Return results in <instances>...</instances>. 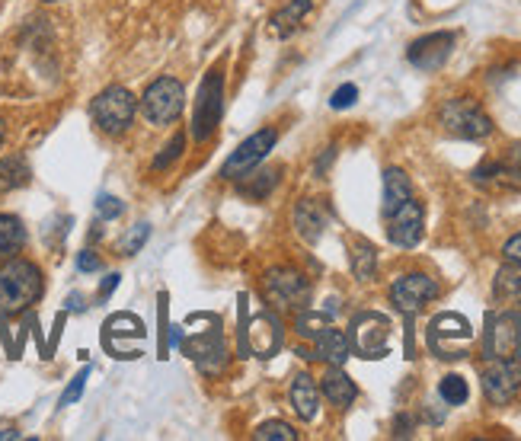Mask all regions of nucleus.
<instances>
[{
  "label": "nucleus",
  "instance_id": "obj_1",
  "mask_svg": "<svg viewBox=\"0 0 521 441\" xmlns=\"http://www.w3.org/2000/svg\"><path fill=\"white\" fill-rule=\"evenodd\" d=\"M189 323L195 330H189V336L183 339V352L189 362L199 368L202 374H221L227 368V346H224V323L218 314H192Z\"/></svg>",
  "mask_w": 521,
  "mask_h": 441
},
{
  "label": "nucleus",
  "instance_id": "obj_2",
  "mask_svg": "<svg viewBox=\"0 0 521 441\" xmlns=\"http://www.w3.org/2000/svg\"><path fill=\"white\" fill-rule=\"evenodd\" d=\"M45 291L42 272L29 259H7V266H0V320L23 314L32 307Z\"/></svg>",
  "mask_w": 521,
  "mask_h": 441
},
{
  "label": "nucleus",
  "instance_id": "obj_3",
  "mask_svg": "<svg viewBox=\"0 0 521 441\" xmlns=\"http://www.w3.org/2000/svg\"><path fill=\"white\" fill-rule=\"evenodd\" d=\"M240 349L243 355L272 358L282 349V323L272 310H259L247 320V294H240Z\"/></svg>",
  "mask_w": 521,
  "mask_h": 441
},
{
  "label": "nucleus",
  "instance_id": "obj_4",
  "mask_svg": "<svg viewBox=\"0 0 521 441\" xmlns=\"http://www.w3.org/2000/svg\"><path fill=\"white\" fill-rule=\"evenodd\" d=\"M221 112H224V68H211L199 84V93H195V112H192L189 135L199 144L208 141L221 122Z\"/></svg>",
  "mask_w": 521,
  "mask_h": 441
},
{
  "label": "nucleus",
  "instance_id": "obj_5",
  "mask_svg": "<svg viewBox=\"0 0 521 441\" xmlns=\"http://www.w3.org/2000/svg\"><path fill=\"white\" fill-rule=\"evenodd\" d=\"M429 349L432 355L445 358V362H458L474 349V330H470L467 317L461 314H438L429 320Z\"/></svg>",
  "mask_w": 521,
  "mask_h": 441
},
{
  "label": "nucleus",
  "instance_id": "obj_6",
  "mask_svg": "<svg viewBox=\"0 0 521 441\" xmlns=\"http://www.w3.org/2000/svg\"><path fill=\"white\" fill-rule=\"evenodd\" d=\"M483 355L521 362V314L518 310H490L483 330Z\"/></svg>",
  "mask_w": 521,
  "mask_h": 441
},
{
  "label": "nucleus",
  "instance_id": "obj_7",
  "mask_svg": "<svg viewBox=\"0 0 521 441\" xmlns=\"http://www.w3.org/2000/svg\"><path fill=\"white\" fill-rule=\"evenodd\" d=\"M438 122L448 135L464 138V141H480L493 132V119L480 109L477 100H448L442 109H438Z\"/></svg>",
  "mask_w": 521,
  "mask_h": 441
},
{
  "label": "nucleus",
  "instance_id": "obj_8",
  "mask_svg": "<svg viewBox=\"0 0 521 441\" xmlns=\"http://www.w3.org/2000/svg\"><path fill=\"white\" fill-rule=\"evenodd\" d=\"M183 106H186V90L176 77H157L154 84L144 90V100H141L144 119L157 128L173 125L183 116Z\"/></svg>",
  "mask_w": 521,
  "mask_h": 441
},
{
  "label": "nucleus",
  "instance_id": "obj_9",
  "mask_svg": "<svg viewBox=\"0 0 521 441\" xmlns=\"http://www.w3.org/2000/svg\"><path fill=\"white\" fill-rule=\"evenodd\" d=\"M135 112H138V103L125 87H106L90 106L93 122L100 125V132H106V135L128 132V125L135 122Z\"/></svg>",
  "mask_w": 521,
  "mask_h": 441
},
{
  "label": "nucleus",
  "instance_id": "obj_10",
  "mask_svg": "<svg viewBox=\"0 0 521 441\" xmlns=\"http://www.w3.org/2000/svg\"><path fill=\"white\" fill-rule=\"evenodd\" d=\"M349 346L362 358H384L390 352V320L378 310H365L349 326Z\"/></svg>",
  "mask_w": 521,
  "mask_h": 441
},
{
  "label": "nucleus",
  "instance_id": "obj_11",
  "mask_svg": "<svg viewBox=\"0 0 521 441\" xmlns=\"http://www.w3.org/2000/svg\"><path fill=\"white\" fill-rule=\"evenodd\" d=\"M474 183L490 192H518L521 189V144H512L496 160H483L474 170Z\"/></svg>",
  "mask_w": 521,
  "mask_h": 441
},
{
  "label": "nucleus",
  "instance_id": "obj_12",
  "mask_svg": "<svg viewBox=\"0 0 521 441\" xmlns=\"http://www.w3.org/2000/svg\"><path fill=\"white\" fill-rule=\"evenodd\" d=\"M275 141H279V132H275V128H259L256 135H250L231 157L224 160L221 176H224V179H243L247 173H253V170L259 167V163H263V160L269 157V151L275 147Z\"/></svg>",
  "mask_w": 521,
  "mask_h": 441
},
{
  "label": "nucleus",
  "instance_id": "obj_13",
  "mask_svg": "<svg viewBox=\"0 0 521 441\" xmlns=\"http://www.w3.org/2000/svg\"><path fill=\"white\" fill-rule=\"evenodd\" d=\"M263 285H266L269 304L282 307V310H295V307L301 310L307 304V298H311V285H307V279L298 269H288V266L272 269L263 279Z\"/></svg>",
  "mask_w": 521,
  "mask_h": 441
},
{
  "label": "nucleus",
  "instance_id": "obj_14",
  "mask_svg": "<svg viewBox=\"0 0 521 441\" xmlns=\"http://www.w3.org/2000/svg\"><path fill=\"white\" fill-rule=\"evenodd\" d=\"M521 390V362H506V358H486L483 368V394L493 406H506Z\"/></svg>",
  "mask_w": 521,
  "mask_h": 441
},
{
  "label": "nucleus",
  "instance_id": "obj_15",
  "mask_svg": "<svg viewBox=\"0 0 521 441\" xmlns=\"http://www.w3.org/2000/svg\"><path fill=\"white\" fill-rule=\"evenodd\" d=\"M435 298H438V282L429 279V275H422V272L400 275V279L390 285V304L406 317H416L419 310Z\"/></svg>",
  "mask_w": 521,
  "mask_h": 441
},
{
  "label": "nucleus",
  "instance_id": "obj_16",
  "mask_svg": "<svg viewBox=\"0 0 521 441\" xmlns=\"http://www.w3.org/2000/svg\"><path fill=\"white\" fill-rule=\"evenodd\" d=\"M422 231H426V215H422V205L413 199H406L397 211L387 215V237L400 250L416 247L422 240Z\"/></svg>",
  "mask_w": 521,
  "mask_h": 441
},
{
  "label": "nucleus",
  "instance_id": "obj_17",
  "mask_svg": "<svg viewBox=\"0 0 521 441\" xmlns=\"http://www.w3.org/2000/svg\"><path fill=\"white\" fill-rule=\"evenodd\" d=\"M451 52H454V32H429V36L416 39L406 48V58L419 71H438L451 58Z\"/></svg>",
  "mask_w": 521,
  "mask_h": 441
},
{
  "label": "nucleus",
  "instance_id": "obj_18",
  "mask_svg": "<svg viewBox=\"0 0 521 441\" xmlns=\"http://www.w3.org/2000/svg\"><path fill=\"white\" fill-rule=\"evenodd\" d=\"M327 224H330V211L323 202L317 199H301L295 205V231L301 240L307 243H317L323 237V231H327Z\"/></svg>",
  "mask_w": 521,
  "mask_h": 441
},
{
  "label": "nucleus",
  "instance_id": "obj_19",
  "mask_svg": "<svg viewBox=\"0 0 521 441\" xmlns=\"http://www.w3.org/2000/svg\"><path fill=\"white\" fill-rule=\"evenodd\" d=\"M288 400H291V410L298 413V419H304V422L317 419L320 387H317V381L311 378V374H307V371L295 374V381H291V390H288Z\"/></svg>",
  "mask_w": 521,
  "mask_h": 441
},
{
  "label": "nucleus",
  "instance_id": "obj_20",
  "mask_svg": "<svg viewBox=\"0 0 521 441\" xmlns=\"http://www.w3.org/2000/svg\"><path fill=\"white\" fill-rule=\"evenodd\" d=\"M320 390H323V397H327L333 406H339V410L352 406V400L358 397V387H355V381L349 378V374L343 371V365H330L327 371H323Z\"/></svg>",
  "mask_w": 521,
  "mask_h": 441
},
{
  "label": "nucleus",
  "instance_id": "obj_21",
  "mask_svg": "<svg viewBox=\"0 0 521 441\" xmlns=\"http://www.w3.org/2000/svg\"><path fill=\"white\" fill-rule=\"evenodd\" d=\"M349 355H352L349 336L343 330H336L333 323L314 336V358H323V362H330V365H346Z\"/></svg>",
  "mask_w": 521,
  "mask_h": 441
},
{
  "label": "nucleus",
  "instance_id": "obj_22",
  "mask_svg": "<svg viewBox=\"0 0 521 441\" xmlns=\"http://www.w3.org/2000/svg\"><path fill=\"white\" fill-rule=\"evenodd\" d=\"M493 298L502 307H518L521 304V263H509V266H502L496 272Z\"/></svg>",
  "mask_w": 521,
  "mask_h": 441
},
{
  "label": "nucleus",
  "instance_id": "obj_23",
  "mask_svg": "<svg viewBox=\"0 0 521 441\" xmlns=\"http://www.w3.org/2000/svg\"><path fill=\"white\" fill-rule=\"evenodd\" d=\"M406 199H413L410 176H406L403 170H397V167H390V170L384 173V205H381L384 218L390 215V211H397Z\"/></svg>",
  "mask_w": 521,
  "mask_h": 441
},
{
  "label": "nucleus",
  "instance_id": "obj_24",
  "mask_svg": "<svg viewBox=\"0 0 521 441\" xmlns=\"http://www.w3.org/2000/svg\"><path fill=\"white\" fill-rule=\"evenodd\" d=\"M103 330H106L103 339H116L119 336V346L109 349L116 358L122 355V339H144V323L135 314H116V317H109Z\"/></svg>",
  "mask_w": 521,
  "mask_h": 441
},
{
  "label": "nucleus",
  "instance_id": "obj_25",
  "mask_svg": "<svg viewBox=\"0 0 521 441\" xmlns=\"http://www.w3.org/2000/svg\"><path fill=\"white\" fill-rule=\"evenodd\" d=\"M311 7H314V0H291L288 7H282L279 13L272 16V32L275 36H291V32H295L298 26H301V20L307 13H311Z\"/></svg>",
  "mask_w": 521,
  "mask_h": 441
},
{
  "label": "nucleus",
  "instance_id": "obj_26",
  "mask_svg": "<svg viewBox=\"0 0 521 441\" xmlns=\"http://www.w3.org/2000/svg\"><path fill=\"white\" fill-rule=\"evenodd\" d=\"M349 263H352L355 279L368 282V279H374V272H378V250H374L368 240H355L352 253H349Z\"/></svg>",
  "mask_w": 521,
  "mask_h": 441
},
{
  "label": "nucleus",
  "instance_id": "obj_27",
  "mask_svg": "<svg viewBox=\"0 0 521 441\" xmlns=\"http://www.w3.org/2000/svg\"><path fill=\"white\" fill-rule=\"evenodd\" d=\"M29 163L23 157H4L0 160V192L23 189L29 183Z\"/></svg>",
  "mask_w": 521,
  "mask_h": 441
},
{
  "label": "nucleus",
  "instance_id": "obj_28",
  "mask_svg": "<svg viewBox=\"0 0 521 441\" xmlns=\"http://www.w3.org/2000/svg\"><path fill=\"white\" fill-rule=\"evenodd\" d=\"M23 243H26V231H23L20 218L0 215V259H10Z\"/></svg>",
  "mask_w": 521,
  "mask_h": 441
},
{
  "label": "nucleus",
  "instance_id": "obj_29",
  "mask_svg": "<svg viewBox=\"0 0 521 441\" xmlns=\"http://www.w3.org/2000/svg\"><path fill=\"white\" fill-rule=\"evenodd\" d=\"M279 173L282 170H259V173H247L243 179H247V183L240 186V192L247 195V199H266V195L275 189V183H279Z\"/></svg>",
  "mask_w": 521,
  "mask_h": 441
},
{
  "label": "nucleus",
  "instance_id": "obj_30",
  "mask_svg": "<svg viewBox=\"0 0 521 441\" xmlns=\"http://www.w3.org/2000/svg\"><path fill=\"white\" fill-rule=\"evenodd\" d=\"M438 397H442L448 406H461V403H467V397H470L467 381L461 378V374H448V378H442V384H438Z\"/></svg>",
  "mask_w": 521,
  "mask_h": 441
},
{
  "label": "nucleus",
  "instance_id": "obj_31",
  "mask_svg": "<svg viewBox=\"0 0 521 441\" xmlns=\"http://www.w3.org/2000/svg\"><path fill=\"white\" fill-rule=\"evenodd\" d=\"M295 326L304 339H314L317 333H323L330 326V314H323V310H301Z\"/></svg>",
  "mask_w": 521,
  "mask_h": 441
},
{
  "label": "nucleus",
  "instance_id": "obj_32",
  "mask_svg": "<svg viewBox=\"0 0 521 441\" xmlns=\"http://www.w3.org/2000/svg\"><path fill=\"white\" fill-rule=\"evenodd\" d=\"M256 441H298V432L288 426V422H263L256 432Z\"/></svg>",
  "mask_w": 521,
  "mask_h": 441
},
{
  "label": "nucleus",
  "instance_id": "obj_33",
  "mask_svg": "<svg viewBox=\"0 0 521 441\" xmlns=\"http://www.w3.org/2000/svg\"><path fill=\"white\" fill-rule=\"evenodd\" d=\"M183 151H186V135L176 132V135L170 138V144H164V151H160V154L154 157V170H167L170 163H176L179 157H183Z\"/></svg>",
  "mask_w": 521,
  "mask_h": 441
},
{
  "label": "nucleus",
  "instance_id": "obj_34",
  "mask_svg": "<svg viewBox=\"0 0 521 441\" xmlns=\"http://www.w3.org/2000/svg\"><path fill=\"white\" fill-rule=\"evenodd\" d=\"M87 378H90V368H80V371L74 374L71 384H68V390H64V394H61V406H71V403H77L80 397H84Z\"/></svg>",
  "mask_w": 521,
  "mask_h": 441
},
{
  "label": "nucleus",
  "instance_id": "obj_35",
  "mask_svg": "<svg viewBox=\"0 0 521 441\" xmlns=\"http://www.w3.org/2000/svg\"><path fill=\"white\" fill-rule=\"evenodd\" d=\"M148 237H151V227H148V224H135V231L122 240V250H125V256H135V253L144 247V243H148Z\"/></svg>",
  "mask_w": 521,
  "mask_h": 441
},
{
  "label": "nucleus",
  "instance_id": "obj_36",
  "mask_svg": "<svg viewBox=\"0 0 521 441\" xmlns=\"http://www.w3.org/2000/svg\"><path fill=\"white\" fill-rule=\"evenodd\" d=\"M96 211H100L103 221H116L125 211V205L116 199V195H100V199H96Z\"/></svg>",
  "mask_w": 521,
  "mask_h": 441
},
{
  "label": "nucleus",
  "instance_id": "obj_37",
  "mask_svg": "<svg viewBox=\"0 0 521 441\" xmlns=\"http://www.w3.org/2000/svg\"><path fill=\"white\" fill-rule=\"evenodd\" d=\"M355 100H358V87H355V84H343V87H339V90L330 96V106H333V109H349Z\"/></svg>",
  "mask_w": 521,
  "mask_h": 441
},
{
  "label": "nucleus",
  "instance_id": "obj_38",
  "mask_svg": "<svg viewBox=\"0 0 521 441\" xmlns=\"http://www.w3.org/2000/svg\"><path fill=\"white\" fill-rule=\"evenodd\" d=\"M502 256H506L509 263H521V234H515L506 247H502Z\"/></svg>",
  "mask_w": 521,
  "mask_h": 441
},
{
  "label": "nucleus",
  "instance_id": "obj_39",
  "mask_svg": "<svg viewBox=\"0 0 521 441\" xmlns=\"http://www.w3.org/2000/svg\"><path fill=\"white\" fill-rule=\"evenodd\" d=\"M77 269L80 272H96V269H100V256H93L90 250H84L77 256Z\"/></svg>",
  "mask_w": 521,
  "mask_h": 441
},
{
  "label": "nucleus",
  "instance_id": "obj_40",
  "mask_svg": "<svg viewBox=\"0 0 521 441\" xmlns=\"http://www.w3.org/2000/svg\"><path fill=\"white\" fill-rule=\"evenodd\" d=\"M116 288H119V275H106V282L100 285V301H106Z\"/></svg>",
  "mask_w": 521,
  "mask_h": 441
},
{
  "label": "nucleus",
  "instance_id": "obj_41",
  "mask_svg": "<svg viewBox=\"0 0 521 441\" xmlns=\"http://www.w3.org/2000/svg\"><path fill=\"white\" fill-rule=\"evenodd\" d=\"M80 301H84L80 294H71V298H68V310H84V304H80Z\"/></svg>",
  "mask_w": 521,
  "mask_h": 441
},
{
  "label": "nucleus",
  "instance_id": "obj_42",
  "mask_svg": "<svg viewBox=\"0 0 521 441\" xmlns=\"http://www.w3.org/2000/svg\"><path fill=\"white\" fill-rule=\"evenodd\" d=\"M0 438H20V432H13V429H0Z\"/></svg>",
  "mask_w": 521,
  "mask_h": 441
},
{
  "label": "nucleus",
  "instance_id": "obj_43",
  "mask_svg": "<svg viewBox=\"0 0 521 441\" xmlns=\"http://www.w3.org/2000/svg\"><path fill=\"white\" fill-rule=\"evenodd\" d=\"M4 138H7V125H4V119H0V144H4Z\"/></svg>",
  "mask_w": 521,
  "mask_h": 441
},
{
  "label": "nucleus",
  "instance_id": "obj_44",
  "mask_svg": "<svg viewBox=\"0 0 521 441\" xmlns=\"http://www.w3.org/2000/svg\"><path fill=\"white\" fill-rule=\"evenodd\" d=\"M42 4H58V0H42Z\"/></svg>",
  "mask_w": 521,
  "mask_h": 441
}]
</instances>
